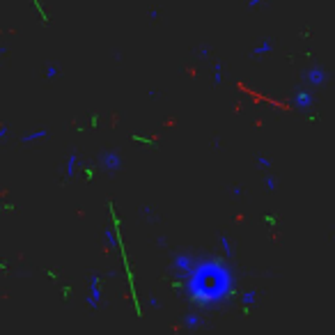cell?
Returning <instances> with one entry per match:
<instances>
[{"label":"cell","mask_w":335,"mask_h":335,"mask_svg":"<svg viewBox=\"0 0 335 335\" xmlns=\"http://www.w3.org/2000/svg\"><path fill=\"white\" fill-rule=\"evenodd\" d=\"M262 3H266V0H250V7H257V5H262Z\"/></svg>","instance_id":"18"},{"label":"cell","mask_w":335,"mask_h":335,"mask_svg":"<svg viewBox=\"0 0 335 335\" xmlns=\"http://www.w3.org/2000/svg\"><path fill=\"white\" fill-rule=\"evenodd\" d=\"M101 165H104L108 172H117L122 168V156L115 152H104L101 154Z\"/></svg>","instance_id":"3"},{"label":"cell","mask_w":335,"mask_h":335,"mask_svg":"<svg viewBox=\"0 0 335 335\" xmlns=\"http://www.w3.org/2000/svg\"><path fill=\"white\" fill-rule=\"evenodd\" d=\"M58 74H60V71H58V67H53V65L46 69V76H49V78H58Z\"/></svg>","instance_id":"15"},{"label":"cell","mask_w":335,"mask_h":335,"mask_svg":"<svg viewBox=\"0 0 335 335\" xmlns=\"http://www.w3.org/2000/svg\"><path fill=\"white\" fill-rule=\"evenodd\" d=\"M181 321H184V326H188V328H195V326H200V321H202V319H200V315L190 312V315H186Z\"/></svg>","instance_id":"11"},{"label":"cell","mask_w":335,"mask_h":335,"mask_svg":"<svg viewBox=\"0 0 335 335\" xmlns=\"http://www.w3.org/2000/svg\"><path fill=\"white\" fill-rule=\"evenodd\" d=\"M255 299H257V292L255 290H248L241 301H244V305H253V303H255Z\"/></svg>","instance_id":"12"},{"label":"cell","mask_w":335,"mask_h":335,"mask_svg":"<svg viewBox=\"0 0 335 335\" xmlns=\"http://www.w3.org/2000/svg\"><path fill=\"white\" fill-rule=\"evenodd\" d=\"M190 280L186 282V292L190 299L200 305H209L225 299L232 290V271L225 262L207 260L200 266H193L188 273Z\"/></svg>","instance_id":"1"},{"label":"cell","mask_w":335,"mask_h":335,"mask_svg":"<svg viewBox=\"0 0 335 335\" xmlns=\"http://www.w3.org/2000/svg\"><path fill=\"white\" fill-rule=\"evenodd\" d=\"M257 165H262V168H271V161L266 159V156H257Z\"/></svg>","instance_id":"16"},{"label":"cell","mask_w":335,"mask_h":335,"mask_svg":"<svg viewBox=\"0 0 335 335\" xmlns=\"http://www.w3.org/2000/svg\"><path fill=\"white\" fill-rule=\"evenodd\" d=\"M292 101H294V106H299L301 110H308L312 106V94L310 92H305V90H299V92H294V97H292Z\"/></svg>","instance_id":"6"},{"label":"cell","mask_w":335,"mask_h":335,"mask_svg":"<svg viewBox=\"0 0 335 335\" xmlns=\"http://www.w3.org/2000/svg\"><path fill=\"white\" fill-rule=\"evenodd\" d=\"M76 170H78V154H69V161H67V177H74Z\"/></svg>","instance_id":"9"},{"label":"cell","mask_w":335,"mask_h":335,"mask_svg":"<svg viewBox=\"0 0 335 335\" xmlns=\"http://www.w3.org/2000/svg\"><path fill=\"white\" fill-rule=\"evenodd\" d=\"M147 305H152V308H159V301H156V299H150V301H147Z\"/></svg>","instance_id":"19"},{"label":"cell","mask_w":335,"mask_h":335,"mask_svg":"<svg viewBox=\"0 0 335 335\" xmlns=\"http://www.w3.org/2000/svg\"><path fill=\"white\" fill-rule=\"evenodd\" d=\"M220 248H223V253H225L227 260H232V257H234V250H232V244H230V239H227V236H220Z\"/></svg>","instance_id":"10"},{"label":"cell","mask_w":335,"mask_h":335,"mask_svg":"<svg viewBox=\"0 0 335 335\" xmlns=\"http://www.w3.org/2000/svg\"><path fill=\"white\" fill-rule=\"evenodd\" d=\"M266 188H269V190H275V177H266Z\"/></svg>","instance_id":"17"},{"label":"cell","mask_w":335,"mask_h":335,"mask_svg":"<svg viewBox=\"0 0 335 335\" xmlns=\"http://www.w3.org/2000/svg\"><path fill=\"white\" fill-rule=\"evenodd\" d=\"M106 241H108V246H115V244H117V234L110 230V227L106 230Z\"/></svg>","instance_id":"14"},{"label":"cell","mask_w":335,"mask_h":335,"mask_svg":"<svg viewBox=\"0 0 335 335\" xmlns=\"http://www.w3.org/2000/svg\"><path fill=\"white\" fill-rule=\"evenodd\" d=\"M193 266H195V262H193L190 255H177L175 260H172V269H175V273L179 275L181 280L188 278V273L193 271Z\"/></svg>","instance_id":"2"},{"label":"cell","mask_w":335,"mask_h":335,"mask_svg":"<svg viewBox=\"0 0 335 335\" xmlns=\"http://www.w3.org/2000/svg\"><path fill=\"white\" fill-rule=\"evenodd\" d=\"M214 83H216V85H220V83H223V65H216V69H214Z\"/></svg>","instance_id":"13"},{"label":"cell","mask_w":335,"mask_h":335,"mask_svg":"<svg viewBox=\"0 0 335 335\" xmlns=\"http://www.w3.org/2000/svg\"><path fill=\"white\" fill-rule=\"evenodd\" d=\"M305 83L312 85V87L324 85L326 83V69L324 67H312V69H308V74H305Z\"/></svg>","instance_id":"4"},{"label":"cell","mask_w":335,"mask_h":335,"mask_svg":"<svg viewBox=\"0 0 335 335\" xmlns=\"http://www.w3.org/2000/svg\"><path fill=\"white\" fill-rule=\"evenodd\" d=\"M99 301H101V290H99V280L97 275L90 280V296H87V308L90 310H97L99 308Z\"/></svg>","instance_id":"5"},{"label":"cell","mask_w":335,"mask_h":335,"mask_svg":"<svg viewBox=\"0 0 335 335\" xmlns=\"http://www.w3.org/2000/svg\"><path fill=\"white\" fill-rule=\"evenodd\" d=\"M46 131H32V133H23L21 135V142H35V140H41V138H46Z\"/></svg>","instance_id":"8"},{"label":"cell","mask_w":335,"mask_h":335,"mask_svg":"<svg viewBox=\"0 0 335 335\" xmlns=\"http://www.w3.org/2000/svg\"><path fill=\"white\" fill-rule=\"evenodd\" d=\"M271 51H273V44H271L269 39H264L260 46H255V49H253V55H255V58H260V55H269Z\"/></svg>","instance_id":"7"}]
</instances>
